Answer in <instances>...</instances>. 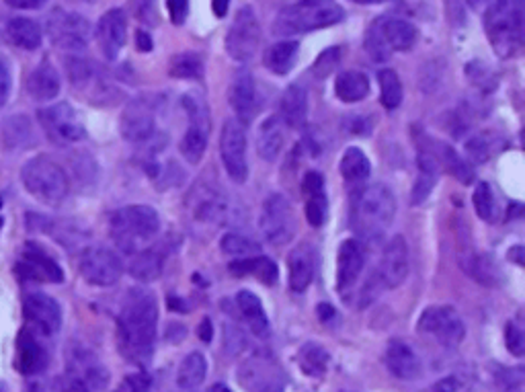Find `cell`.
Returning a JSON list of instances; mask_svg holds the SVG:
<instances>
[{
    "label": "cell",
    "instance_id": "obj_5",
    "mask_svg": "<svg viewBox=\"0 0 525 392\" xmlns=\"http://www.w3.org/2000/svg\"><path fill=\"white\" fill-rule=\"evenodd\" d=\"M487 37L501 58H511L521 48L523 5L521 0H491L484 17Z\"/></svg>",
    "mask_w": 525,
    "mask_h": 392
},
{
    "label": "cell",
    "instance_id": "obj_40",
    "mask_svg": "<svg viewBox=\"0 0 525 392\" xmlns=\"http://www.w3.org/2000/svg\"><path fill=\"white\" fill-rule=\"evenodd\" d=\"M435 150L431 148V152L435 154V159L439 165H443V169H446L452 177H456L458 181H462L464 185L472 183L474 181V171L472 167L462 159V156L448 144H439V142H433Z\"/></svg>",
    "mask_w": 525,
    "mask_h": 392
},
{
    "label": "cell",
    "instance_id": "obj_20",
    "mask_svg": "<svg viewBox=\"0 0 525 392\" xmlns=\"http://www.w3.org/2000/svg\"><path fill=\"white\" fill-rule=\"evenodd\" d=\"M121 136L132 144L150 142L156 136L154 109L148 99H134L121 115Z\"/></svg>",
    "mask_w": 525,
    "mask_h": 392
},
{
    "label": "cell",
    "instance_id": "obj_10",
    "mask_svg": "<svg viewBox=\"0 0 525 392\" xmlns=\"http://www.w3.org/2000/svg\"><path fill=\"white\" fill-rule=\"evenodd\" d=\"M261 46V25L253 7L236 11L232 25L226 33V52L236 62H249Z\"/></svg>",
    "mask_w": 525,
    "mask_h": 392
},
{
    "label": "cell",
    "instance_id": "obj_48",
    "mask_svg": "<svg viewBox=\"0 0 525 392\" xmlns=\"http://www.w3.org/2000/svg\"><path fill=\"white\" fill-rule=\"evenodd\" d=\"M339 58H341L339 48H329V50H325V52H322V54L318 56L316 64L312 66V72H314L318 78H327V76L335 70V66L339 64Z\"/></svg>",
    "mask_w": 525,
    "mask_h": 392
},
{
    "label": "cell",
    "instance_id": "obj_36",
    "mask_svg": "<svg viewBox=\"0 0 525 392\" xmlns=\"http://www.w3.org/2000/svg\"><path fill=\"white\" fill-rule=\"evenodd\" d=\"M335 95L343 103H357L370 95V78L361 70H345L335 83Z\"/></svg>",
    "mask_w": 525,
    "mask_h": 392
},
{
    "label": "cell",
    "instance_id": "obj_21",
    "mask_svg": "<svg viewBox=\"0 0 525 392\" xmlns=\"http://www.w3.org/2000/svg\"><path fill=\"white\" fill-rule=\"evenodd\" d=\"M17 271L25 280H31V282H52V284L64 282V271L56 263V259L50 257L42 247H37L33 243L25 245Z\"/></svg>",
    "mask_w": 525,
    "mask_h": 392
},
{
    "label": "cell",
    "instance_id": "obj_19",
    "mask_svg": "<svg viewBox=\"0 0 525 392\" xmlns=\"http://www.w3.org/2000/svg\"><path fill=\"white\" fill-rule=\"evenodd\" d=\"M97 46L103 54L105 60L113 62L117 60L119 52L124 50L126 39H128V17L121 9H111L107 11L95 29Z\"/></svg>",
    "mask_w": 525,
    "mask_h": 392
},
{
    "label": "cell",
    "instance_id": "obj_27",
    "mask_svg": "<svg viewBox=\"0 0 525 392\" xmlns=\"http://www.w3.org/2000/svg\"><path fill=\"white\" fill-rule=\"evenodd\" d=\"M290 271V288L298 294L306 292L314 280V251L310 245L302 243L292 249L288 257Z\"/></svg>",
    "mask_w": 525,
    "mask_h": 392
},
{
    "label": "cell",
    "instance_id": "obj_51",
    "mask_svg": "<svg viewBox=\"0 0 525 392\" xmlns=\"http://www.w3.org/2000/svg\"><path fill=\"white\" fill-rule=\"evenodd\" d=\"M11 89H13L11 62L5 56H0V107H3L9 101Z\"/></svg>",
    "mask_w": 525,
    "mask_h": 392
},
{
    "label": "cell",
    "instance_id": "obj_1",
    "mask_svg": "<svg viewBox=\"0 0 525 392\" xmlns=\"http://www.w3.org/2000/svg\"><path fill=\"white\" fill-rule=\"evenodd\" d=\"M156 329V296L144 288L130 290L117 319V343L121 356L136 366L150 364L156 345Z\"/></svg>",
    "mask_w": 525,
    "mask_h": 392
},
{
    "label": "cell",
    "instance_id": "obj_3",
    "mask_svg": "<svg viewBox=\"0 0 525 392\" xmlns=\"http://www.w3.org/2000/svg\"><path fill=\"white\" fill-rule=\"evenodd\" d=\"M343 19L345 11L337 0H298V3L279 11L273 21V33L279 37L312 33L333 27Z\"/></svg>",
    "mask_w": 525,
    "mask_h": 392
},
{
    "label": "cell",
    "instance_id": "obj_57",
    "mask_svg": "<svg viewBox=\"0 0 525 392\" xmlns=\"http://www.w3.org/2000/svg\"><path fill=\"white\" fill-rule=\"evenodd\" d=\"M136 46H138L140 52H152L154 42H152L150 33H146V31H138V33H136Z\"/></svg>",
    "mask_w": 525,
    "mask_h": 392
},
{
    "label": "cell",
    "instance_id": "obj_46",
    "mask_svg": "<svg viewBox=\"0 0 525 392\" xmlns=\"http://www.w3.org/2000/svg\"><path fill=\"white\" fill-rule=\"evenodd\" d=\"M466 267V271L470 276L480 282V284H487V286H495L499 280V271L495 261H491L487 255H474L470 259V263H462Z\"/></svg>",
    "mask_w": 525,
    "mask_h": 392
},
{
    "label": "cell",
    "instance_id": "obj_22",
    "mask_svg": "<svg viewBox=\"0 0 525 392\" xmlns=\"http://www.w3.org/2000/svg\"><path fill=\"white\" fill-rule=\"evenodd\" d=\"M228 103L232 107V111L236 113V120L242 124H249L259 107V99H257V85H255V78L251 74V70L247 68H240L228 89Z\"/></svg>",
    "mask_w": 525,
    "mask_h": 392
},
{
    "label": "cell",
    "instance_id": "obj_26",
    "mask_svg": "<svg viewBox=\"0 0 525 392\" xmlns=\"http://www.w3.org/2000/svg\"><path fill=\"white\" fill-rule=\"evenodd\" d=\"M302 193L306 200V220L310 226L320 228L329 218V198L325 191V179L320 173L310 171L304 177Z\"/></svg>",
    "mask_w": 525,
    "mask_h": 392
},
{
    "label": "cell",
    "instance_id": "obj_6",
    "mask_svg": "<svg viewBox=\"0 0 525 392\" xmlns=\"http://www.w3.org/2000/svg\"><path fill=\"white\" fill-rule=\"evenodd\" d=\"M21 181L37 202L48 206L62 204L70 189L66 171L46 154H39L25 163L21 171Z\"/></svg>",
    "mask_w": 525,
    "mask_h": 392
},
{
    "label": "cell",
    "instance_id": "obj_34",
    "mask_svg": "<svg viewBox=\"0 0 525 392\" xmlns=\"http://www.w3.org/2000/svg\"><path fill=\"white\" fill-rule=\"evenodd\" d=\"M419 175H417V181H415V187H413V204H421L425 202L435 183H437V175H439V163L435 159V154L431 152V148H421L419 150Z\"/></svg>",
    "mask_w": 525,
    "mask_h": 392
},
{
    "label": "cell",
    "instance_id": "obj_47",
    "mask_svg": "<svg viewBox=\"0 0 525 392\" xmlns=\"http://www.w3.org/2000/svg\"><path fill=\"white\" fill-rule=\"evenodd\" d=\"M220 247L226 255H232V257H253L261 251L259 243H255L253 239L245 237V234H238V232L224 234Z\"/></svg>",
    "mask_w": 525,
    "mask_h": 392
},
{
    "label": "cell",
    "instance_id": "obj_24",
    "mask_svg": "<svg viewBox=\"0 0 525 392\" xmlns=\"http://www.w3.org/2000/svg\"><path fill=\"white\" fill-rule=\"evenodd\" d=\"M76 378L83 380L89 390H103L109 382V372L101 364V360L91 354L85 347H72L68 356V370Z\"/></svg>",
    "mask_w": 525,
    "mask_h": 392
},
{
    "label": "cell",
    "instance_id": "obj_17",
    "mask_svg": "<svg viewBox=\"0 0 525 392\" xmlns=\"http://www.w3.org/2000/svg\"><path fill=\"white\" fill-rule=\"evenodd\" d=\"M48 362L50 354L48 347L44 345V335L35 333L29 327H23L15 347V368L23 376H37L48 368Z\"/></svg>",
    "mask_w": 525,
    "mask_h": 392
},
{
    "label": "cell",
    "instance_id": "obj_62",
    "mask_svg": "<svg viewBox=\"0 0 525 392\" xmlns=\"http://www.w3.org/2000/svg\"><path fill=\"white\" fill-rule=\"evenodd\" d=\"M210 392H234V390L228 388L226 384H214V386L210 388Z\"/></svg>",
    "mask_w": 525,
    "mask_h": 392
},
{
    "label": "cell",
    "instance_id": "obj_9",
    "mask_svg": "<svg viewBox=\"0 0 525 392\" xmlns=\"http://www.w3.org/2000/svg\"><path fill=\"white\" fill-rule=\"evenodd\" d=\"M296 214L292 204L281 193H271L261 208L259 228L269 245L284 247L296 234Z\"/></svg>",
    "mask_w": 525,
    "mask_h": 392
},
{
    "label": "cell",
    "instance_id": "obj_53",
    "mask_svg": "<svg viewBox=\"0 0 525 392\" xmlns=\"http://www.w3.org/2000/svg\"><path fill=\"white\" fill-rule=\"evenodd\" d=\"M136 17L148 25H156L158 23L156 0H136Z\"/></svg>",
    "mask_w": 525,
    "mask_h": 392
},
{
    "label": "cell",
    "instance_id": "obj_58",
    "mask_svg": "<svg viewBox=\"0 0 525 392\" xmlns=\"http://www.w3.org/2000/svg\"><path fill=\"white\" fill-rule=\"evenodd\" d=\"M228 7H230V0H212V9L216 13V17H226L228 13Z\"/></svg>",
    "mask_w": 525,
    "mask_h": 392
},
{
    "label": "cell",
    "instance_id": "obj_56",
    "mask_svg": "<svg viewBox=\"0 0 525 392\" xmlns=\"http://www.w3.org/2000/svg\"><path fill=\"white\" fill-rule=\"evenodd\" d=\"M5 3L17 11H37L42 9L48 0H5Z\"/></svg>",
    "mask_w": 525,
    "mask_h": 392
},
{
    "label": "cell",
    "instance_id": "obj_25",
    "mask_svg": "<svg viewBox=\"0 0 525 392\" xmlns=\"http://www.w3.org/2000/svg\"><path fill=\"white\" fill-rule=\"evenodd\" d=\"M386 366L390 374L398 380H417L423 372L421 360L417 356V351L402 339H392L386 349Z\"/></svg>",
    "mask_w": 525,
    "mask_h": 392
},
{
    "label": "cell",
    "instance_id": "obj_13",
    "mask_svg": "<svg viewBox=\"0 0 525 392\" xmlns=\"http://www.w3.org/2000/svg\"><path fill=\"white\" fill-rule=\"evenodd\" d=\"M48 33L52 44L60 50L78 54L87 50L91 39V23L78 13H70L64 9L52 11L48 19Z\"/></svg>",
    "mask_w": 525,
    "mask_h": 392
},
{
    "label": "cell",
    "instance_id": "obj_23",
    "mask_svg": "<svg viewBox=\"0 0 525 392\" xmlns=\"http://www.w3.org/2000/svg\"><path fill=\"white\" fill-rule=\"evenodd\" d=\"M366 247L355 239L341 243L337 253V288L345 296L357 284L363 267H366Z\"/></svg>",
    "mask_w": 525,
    "mask_h": 392
},
{
    "label": "cell",
    "instance_id": "obj_37",
    "mask_svg": "<svg viewBox=\"0 0 525 392\" xmlns=\"http://www.w3.org/2000/svg\"><path fill=\"white\" fill-rule=\"evenodd\" d=\"M208 376V360L201 351H191L177 370V386L181 390H195Z\"/></svg>",
    "mask_w": 525,
    "mask_h": 392
},
{
    "label": "cell",
    "instance_id": "obj_12",
    "mask_svg": "<svg viewBox=\"0 0 525 392\" xmlns=\"http://www.w3.org/2000/svg\"><path fill=\"white\" fill-rule=\"evenodd\" d=\"M220 156L228 177L234 183H245L249 179L247 163V126L236 117L224 122L220 132Z\"/></svg>",
    "mask_w": 525,
    "mask_h": 392
},
{
    "label": "cell",
    "instance_id": "obj_32",
    "mask_svg": "<svg viewBox=\"0 0 525 392\" xmlns=\"http://www.w3.org/2000/svg\"><path fill=\"white\" fill-rule=\"evenodd\" d=\"M165 269V255L160 249H144L134 253L132 263H130V276L138 282L150 284L163 276Z\"/></svg>",
    "mask_w": 525,
    "mask_h": 392
},
{
    "label": "cell",
    "instance_id": "obj_63",
    "mask_svg": "<svg viewBox=\"0 0 525 392\" xmlns=\"http://www.w3.org/2000/svg\"><path fill=\"white\" fill-rule=\"evenodd\" d=\"M0 228H3V218H0Z\"/></svg>",
    "mask_w": 525,
    "mask_h": 392
},
{
    "label": "cell",
    "instance_id": "obj_61",
    "mask_svg": "<svg viewBox=\"0 0 525 392\" xmlns=\"http://www.w3.org/2000/svg\"><path fill=\"white\" fill-rule=\"evenodd\" d=\"M353 3H357V5H382V3H388V0H353Z\"/></svg>",
    "mask_w": 525,
    "mask_h": 392
},
{
    "label": "cell",
    "instance_id": "obj_33",
    "mask_svg": "<svg viewBox=\"0 0 525 392\" xmlns=\"http://www.w3.org/2000/svg\"><path fill=\"white\" fill-rule=\"evenodd\" d=\"M7 39L15 48L33 52L42 46L44 31L35 21H31L27 17H15L7 25Z\"/></svg>",
    "mask_w": 525,
    "mask_h": 392
},
{
    "label": "cell",
    "instance_id": "obj_16",
    "mask_svg": "<svg viewBox=\"0 0 525 392\" xmlns=\"http://www.w3.org/2000/svg\"><path fill=\"white\" fill-rule=\"evenodd\" d=\"M23 315L27 321V327L33 329L35 333L52 337L60 331L62 327V308L60 304L42 292L29 294L23 302Z\"/></svg>",
    "mask_w": 525,
    "mask_h": 392
},
{
    "label": "cell",
    "instance_id": "obj_39",
    "mask_svg": "<svg viewBox=\"0 0 525 392\" xmlns=\"http://www.w3.org/2000/svg\"><path fill=\"white\" fill-rule=\"evenodd\" d=\"M298 50H300V46H298V42H294V39L279 42L265 52V66L277 76H286L288 72H292V68L298 60Z\"/></svg>",
    "mask_w": 525,
    "mask_h": 392
},
{
    "label": "cell",
    "instance_id": "obj_8",
    "mask_svg": "<svg viewBox=\"0 0 525 392\" xmlns=\"http://www.w3.org/2000/svg\"><path fill=\"white\" fill-rule=\"evenodd\" d=\"M181 103H183V109L187 113L189 126L181 138L179 150L189 165H197V163H201V159H204L208 140H210V132H212L210 107H208L206 99L195 91L185 93Z\"/></svg>",
    "mask_w": 525,
    "mask_h": 392
},
{
    "label": "cell",
    "instance_id": "obj_18",
    "mask_svg": "<svg viewBox=\"0 0 525 392\" xmlns=\"http://www.w3.org/2000/svg\"><path fill=\"white\" fill-rule=\"evenodd\" d=\"M374 273H376L380 286L386 290L398 288L402 282L407 280V276H409V247H407L405 239L398 237V234L394 239H390V243L386 245V249L382 253V261Z\"/></svg>",
    "mask_w": 525,
    "mask_h": 392
},
{
    "label": "cell",
    "instance_id": "obj_41",
    "mask_svg": "<svg viewBox=\"0 0 525 392\" xmlns=\"http://www.w3.org/2000/svg\"><path fill=\"white\" fill-rule=\"evenodd\" d=\"M257 148H259V156L269 163H273L281 148H284V132H281L279 120L277 117H269L265 120L259 128V136H257Z\"/></svg>",
    "mask_w": 525,
    "mask_h": 392
},
{
    "label": "cell",
    "instance_id": "obj_64",
    "mask_svg": "<svg viewBox=\"0 0 525 392\" xmlns=\"http://www.w3.org/2000/svg\"><path fill=\"white\" fill-rule=\"evenodd\" d=\"M271 392H279V390H271Z\"/></svg>",
    "mask_w": 525,
    "mask_h": 392
},
{
    "label": "cell",
    "instance_id": "obj_4",
    "mask_svg": "<svg viewBox=\"0 0 525 392\" xmlns=\"http://www.w3.org/2000/svg\"><path fill=\"white\" fill-rule=\"evenodd\" d=\"M160 230V216L150 206H126L111 214L109 232L124 253H138Z\"/></svg>",
    "mask_w": 525,
    "mask_h": 392
},
{
    "label": "cell",
    "instance_id": "obj_2",
    "mask_svg": "<svg viewBox=\"0 0 525 392\" xmlns=\"http://www.w3.org/2000/svg\"><path fill=\"white\" fill-rule=\"evenodd\" d=\"M396 216V195L384 183L363 187L353 202V230L366 241H378L392 226Z\"/></svg>",
    "mask_w": 525,
    "mask_h": 392
},
{
    "label": "cell",
    "instance_id": "obj_52",
    "mask_svg": "<svg viewBox=\"0 0 525 392\" xmlns=\"http://www.w3.org/2000/svg\"><path fill=\"white\" fill-rule=\"evenodd\" d=\"M466 152L470 154L472 163H484L489 159V144L482 136H474L468 144H466Z\"/></svg>",
    "mask_w": 525,
    "mask_h": 392
},
{
    "label": "cell",
    "instance_id": "obj_42",
    "mask_svg": "<svg viewBox=\"0 0 525 392\" xmlns=\"http://www.w3.org/2000/svg\"><path fill=\"white\" fill-rule=\"evenodd\" d=\"M329 362H331L329 351L320 343H306L298 351V364L306 376H312V378L325 376Z\"/></svg>",
    "mask_w": 525,
    "mask_h": 392
},
{
    "label": "cell",
    "instance_id": "obj_55",
    "mask_svg": "<svg viewBox=\"0 0 525 392\" xmlns=\"http://www.w3.org/2000/svg\"><path fill=\"white\" fill-rule=\"evenodd\" d=\"M148 390H150V380L144 374L128 376L119 386V392H148Z\"/></svg>",
    "mask_w": 525,
    "mask_h": 392
},
{
    "label": "cell",
    "instance_id": "obj_54",
    "mask_svg": "<svg viewBox=\"0 0 525 392\" xmlns=\"http://www.w3.org/2000/svg\"><path fill=\"white\" fill-rule=\"evenodd\" d=\"M169 17L175 25H183L189 15V0H167Z\"/></svg>",
    "mask_w": 525,
    "mask_h": 392
},
{
    "label": "cell",
    "instance_id": "obj_38",
    "mask_svg": "<svg viewBox=\"0 0 525 392\" xmlns=\"http://www.w3.org/2000/svg\"><path fill=\"white\" fill-rule=\"evenodd\" d=\"M341 175L347 183H363V181H368L370 173H372V165H370V159H368V154L363 152L361 148L357 146H351L343 152L341 156Z\"/></svg>",
    "mask_w": 525,
    "mask_h": 392
},
{
    "label": "cell",
    "instance_id": "obj_7",
    "mask_svg": "<svg viewBox=\"0 0 525 392\" xmlns=\"http://www.w3.org/2000/svg\"><path fill=\"white\" fill-rule=\"evenodd\" d=\"M417 27L400 17L382 15L368 29L366 50L376 62H384L392 52H409L417 44Z\"/></svg>",
    "mask_w": 525,
    "mask_h": 392
},
{
    "label": "cell",
    "instance_id": "obj_28",
    "mask_svg": "<svg viewBox=\"0 0 525 392\" xmlns=\"http://www.w3.org/2000/svg\"><path fill=\"white\" fill-rule=\"evenodd\" d=\"M279 117L290 128H302L308 120V93L302 85H292L279 99Z\"/></svg>",
    "mask_w": 525,
    "mask_h": 392
},
{
    "label": "cell",
    "instance_id": "obj_43",
    "mask_svg": "<svg viewBox=\"0 0 525 392\" xmlns=\"http://www.w3.org/2000/svg\"><path fill=\"white\" fill-rule=\"evenodd\" d=\"M378 83H380V103L388 109L394 111L402 103V83L394 70L382 68L378 72Z\"/></svg>",
    "mask_w": 525,
    "mask_h": 392
},
{
    "label": "cell",
    "instance_id": "obj_45",
    "mask_svg": "<svg viewBox=\"0 0 525 392\" xmlns=\"http://www.w3.org/2000/svg\"><path fill=\"white\" fill-rule=\"evenodd\" d=\"M472 204H474V210H476V216L484 222H493L495 220V214H497V204H495V193L491 189L489 183L480 181L474 189V195H472Z\"/></svg>",
    "mask_w": 525,
    "mask_h": 392
},
{
    "label": "cell",
    "instance_id": "obj_30",
    "mask_svg": "<svg viewBox=\"0 0 525 392\" xmlns=\"http://www.w3.org/2000/svg\"><path fill=\"white\" fill-rule=\"evenodd\" d=\"M62 83L58 70L46 60L39 64L27 81V91L35 101H50L60 95Z\"/></svg>",
    "mask_w": 525,
    "mask_h": 392
},
{
    "label": "cell",
    "instance_id": "obj_29",
    "mask_svg": "<svg viewBox=\"0 0 525 392\" xmlns=\"http://www.w3.org/2000/svg\"><path fill=\"white\" fill-rule=\"evenodd\" d=\"M228 271L236 278H247L253 276L257 278L261 284L265 286H273L279 280V269L277 265L263 255H253V257H245V259H238L232 261L228 265Z\"/></svg>",
    "mask_w": 525,
    "mask_h": 392
},
{
    "label": "cell",
    "instance_id": "obj_11",
    "mask_svg": "<svg viewBox=\"0 0 525 392\" xmlns=\"http://www.w3.org/2000/svg\"><path fill=\"white\" fill-rule=\"evenodd\" d=\"M419 333L435 339L441 347H456L464 341L466 327L456 308L452 306H429L421 312L419 323H417Z\"/></svg>",
    "mask_w": 525,
    "mask_h": 392
},
{
    "label": "cell",
    "instance_id": "obj_15",
    "mask_svg": "<svg viewBox=\"0 0 525 392\" xmlns=\"http://www.w3.org/2000/svg\"><path fill=\"white\" fill-rule=\"evenodd\" d=\"M80 273L91 286L109 288L121 280L124 263L107 247H89L80 257Z\"/></svg>",
    "mask_w": 525,
    "mask_h": 392
},
{
    "label": "cell",
    "instance_id": "obj_59",
    "mask_svg": "<svg viewBox=\"0 0 525 392\" xmlns=\"http://www.w3.org/2000/svg\"><path fill=\"white\" fill-rule=\"evenodd\" d=\"M212 333H214V329H212V323H210L208 319H204V323H201V329H199V335H201V339H204V341H210V339H212Z\"/></svg>",
    "mask_w": 525,
    "mask_h": 392
},
{
    "label": "cell",
    "instance_id": "obj_35",
    "mask_svg": "<svg viewBox=\"0 0 525 392\" xmlns=\"http://www.w3.org/2000/svg\"><path fill=\"white\" fill-rule=\"evenodd\" d=\"M236 306L242 312V319L247 321L253 335H257V337L269 335V319L265 315V308H263L259 296H255L249 290H242L236 296Z\"/></svg>",
    "mask_w": 525,
    "mask_h": 392
},
{
    "label": "cell",
    "instance_id": "obj_49",
    "mask_svg": "<svg viewBox=\"0 0 525 392\" xmlns=\"http://www.w3.org/2000/svg\"><path fill=\"white\" fill-rule=\"evenodd\" d=\"M505 341H507V349L515 358H521L523 351H525V337H523V329L515 323L509 321L505 327Z\"/></svg>",
    "mask_w": 525,
    "mask_h": 392
},
{
    "label": "cell",
    "instance_id": "obj_31",
    "mask_svg": "<svg viewBox=\"0 0 525 392\" xmlns=\"http://www.w3.org/2000/svg\"><path fill=\"white\" fill-rule=\"evenodd\" d=\"M193 216L199 222H208V224L222 222L224 216H226L224 195L214 191V189H208V187L195 189V195H193Z\"/></svg>",
    "mask_w": 525,
    "mask_h": 392
},
{
    "label": "cell",
    "instance_id": "obj_60",
    "mask_svg": "<svg viewBox=\"0 0 525 392\" xmlns=\"http://www.w3.org/2000/svg\"><path fill=\"white\" fill-rule=\"evenodd\" d=\"M25 392H46V390H44V386L39 384V382H31V384H27Z\"/></svg>",
    "mask_w": 525,
    "mask_h": 392
},
{
    "label": "cell",
    "instance_id": "obj_14",
    "mask_svg": "<svg viewBox=\"0 0 525 392\" xmlns=\"http://www.w3.org/2000/svg\"><path fill=\"white\" fill-rule=\"evenodd\" d=\"M37 115L46 134L58 144H76L87 138V128L70 103H56L42 109Z\"/></svg>",
    "mask_w": 525,
    "mask_h": 392
},
{
    "label": "cell",
    "instance_id": "obj_44",
    "mask_svg": "<svg viewBox=\"0 0 525 392\" xmlns=\"http://www.w3.org/2000/svg\"><path fill=\"white\" fill-rule=\"evenodd\" d=\"M169 72L175 78H191V81H197V78L204 76V60H201L197 54H191V52L177 54L171 60Z\"/></svg>",
    "mask_w": 525,
    "mask_h": 392
},
{
    "label": "cell",
    "instance_id": "obj_50",
    "mask_svg": "<svg viewBox=\"0 0 525 392\" xmlns=\"http://www.w3.org/2000/svg\"><path fill=\"white\" fill-rule=\"evenodd\" d=\"M52 392H91V390H89V386L83 380L76 378L70 372H66V374H62V376H58L54 380Z\"/></svg>",
    "mask_w": 525,
    "mask_h": 392
}]
</instances>
